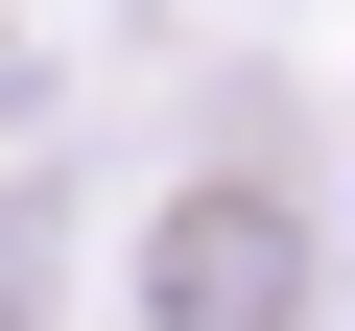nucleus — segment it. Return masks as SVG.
I'll use <instances>...</instances> for the list:
<instances>
[{"mask_svg": "<svg viewBox=\"0 0 355 331\" xmlns=\"http://www.w3.org/2000/svg\"><path fill=\"white\" fill-rule=\"evenodd\" d=\"M284 284H308V237H284V190H261V166L166 213V331H284Z\"/></svg>", "mask_w": 355, "mask_h": 331, "instance_id": "obj_1", "label": "nucleus"}]
</instances>
